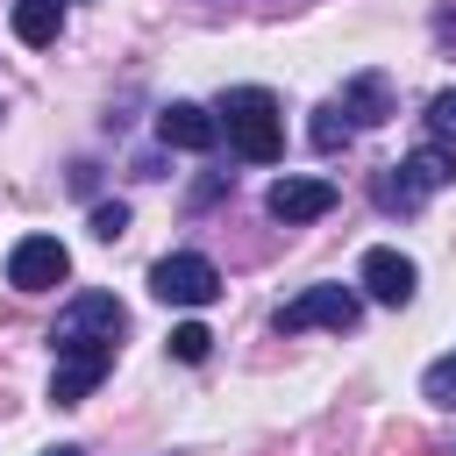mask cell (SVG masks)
Returning <instances> with one entry per match:
<instances>
[{
	"label": "cell",
	"instance_id": "15",
	"mask_svg": "<svg viewBox=\"0 0 456 456\" xmlns=\"http://www.w3.org/2000/svg\"><path fill=\"white\" fill-rule=\"evenodd\" d=\"M428 135H435V142H449V150H456V86H449V93H435V100H428Z\"/></svg>",
	"mask_w": 456,
	"mask_h": 456
},
{
	"label": "cell",
	"instance_id": "10",
	"mask_svg": "<svg viewBox=\"0 0 456 456\" xmlns=\"http://www.w3.org/2000/svg\"><path fill=\"white\" fill-rule=\"evenodd\" d=\"M157 142H164V150H214V142H221V121H214L200 100H171V107L157 114Z\"/></svg>",
	"mask_w": 456,
	"mask_h": 456
},
{
	"label": "cell",
	"instance_id": "12",
	"mask_svg": "<svg viewBox=\"0 0 456 456\" xmlns=\"http://www.w3.org/2000/svg\"><path fill=\"white\" fill-rule=\"evenodd\" d=\"M57 28H64V0H14V36L28 50L57 43Z\"/></svg>",
	"mask_w": 456,
	"mask_h": 456
},
{
	"label": "cell",
	"instance_id": "8",
	"mask_svg": "<svg viewBox=\"0 0 456 456\" xmlns=\"http://www.w3.org/2000/svg\"><path fill=\"white\" fill-rule=\"evenodd\" d=\"M264 207H271V221L299 228V221H321V214L335 207V185H328V178H278V185L264 192Z\"/></svg>",
	"mask_w": 456,
	"mask_h": 456
},
{
	"label": "cell",
	"instance_id": "5",
	"mask_svg": "<svg viewBox=\"0 0 456 456\" xmlns=\"http://www.w3.org/2000/svg\"><path fill=\"white\" fill-rule=\"evenodd\" d=\"M356 314H363V299L349 292V285H306L292 306H278V335H299V328H356Z\"/></svg>",
	"mask_w": 456,
	"mask_h": 456
},
{
	"label": "cell",
	"instance_id": "1",
	"mask_svg": "<svg viewBox=\"0 0 456 456\" xmlns=\"http://www.w3.org/2000/svg\"><path fill=\"white\" fill-rule=\"evenodd\" d=\"M214 121H221V135H228L235 157H249V164H278V150H285V121H278V100H271L264 86H235V93L214 107Z\"/></svg>",
	"mask_w": 456,
	"mask_h": 456
},
{
	"label": "cell",
	"instance_id": "13",
	"mask_svg": "<svg viewBox=\"0 0 456 456\" xmlns=\"http://www.w3.org/2000/svg\"><path fill=\"white\" fill-rule=\"evenodd\" d=\"M420 392H428L435 406H456V356H435V363L420 370Z\"/></svg>",
	"mask_w": 456,
	"mask_h": 456
},
{
	"label": "cell",
	"instance_id": "2",
	"mask_svg": "<svg viewBox=\"0 0 456 456\" xmlns=\"http://www.w3.org/2000/svg\"><path fill=\"white\" fill-rule=\"evenodd\" d=\"M449 178H456V150H449V142H420L413 157H399V164L378 178V207H385V214H413V207H428Z\"/></svg>",
	"mask_w": 456,
	"mask_h": 456
},
{
	"label": "cell",
	"instance_id": "9",
	"mask_svg": "<svg viewBox=\"0 0 456 456\" xmlns=\"http://www.w3.org/2000/svg\"><path fill=\"white\" fill-rule=\"evenodd\" d=\"M107 370H114V349H64L50 370V406H78Z\"/></svg>",
	"mask_w": 456,
	"mask_h": 456
},
{
	"label": "cell",
	"instance_id": "18",
	"mask_svg": "<svg viewBox=\"0 0 456 456\" xmlns=\"http://www.w3.org/2000/svg\"><path fill=\"white\" fill-rule=\"evenodd\" d=\"M43 456H86V449H43Z\"/></svg>",
	"mask_w": 456,
	"mask_h": 456
},
{
	"label": "cell",
	"instance_id": "11",
	"mask_svg": "<svg viewBox=\"0 0 456 456\" xmlns=\"http://www.w3.org/2000/svg\"><path fill=\"white\" fill-rule=\"evenodd\" d=\"M335 107L349 114V128H378V121H385V78H378V71H363V78H349Z\"/></svg>",
	"mask_w": 456,
	"mask_h": 456
},
{
	"label": "cell",
	"instance_id": "3",
	"mask_svg": "<svg viewBox=\"0 0 456 456\" xmlns=\"http://www.w3.org/2000/svg\"><path fill=\"white\" fill-rule=\"evenodd\" d=\"M121 328H128V314L114 292H78V299H64L50 342H57V356L64 349H121Z\"/></svg>",
	"mask_w": 456,
	"mask_h": 456
},
{
	"label": "cell",
	"instance_id": "16",
	"mask_svg": "<svg viewBox=\"0 0 456 456\" xmlns=\"http://www.w3.org/2000/svg\"><path fill=\"white\" fill-rule=\"evenodd\" d=\"M342 142H349V114L342 107H321L314 114V150H342Z\"/></svg>",
	"mask_w": 456,
	"mask_h": 456
},
{
	"label": "cell",
	"instance_id": "7",
	"mask_svg": "<svg viewBox=\"0 0 456 456\" xmlns=\"http://www.w3.org/2000/svg\"><path fill=\"white\" fill-rule=\"evenodd\" d=\"M356 285L378 299V306H406L413 299V285H420V271H413V256L406 249H363V264H356Z\"/></svg>",
	"mask_w": 456,
	"mask_h": 456
},
{
	"label": "cell",
	"instance_id": "17",
	"mask_svg": "<svg viewBox=\"0 0 456 456\" xmlns=\"http://www.w3.org/2000/svg\"><path fill=\"white\" fill-rule=\"evenodd\" d=\"M121 228H128V207H121V200H100V207H93V235H100V242H114Z\"/></svg>",
	"mask_w": 456,
	"mask_h": 456
},
{
	"label": "cell",
	"instance_id": "14",
	"mask_svg": "<svg viewBox=\"0 0 456 456\" xmlns=\"http://www.w3.org/2000/svg\"><path fill=\"white\" fill-rule=\"evenodd\" d=\"M207 349H214V335H207L200 321H185V328H171V356H178V363H207Z\"/></svg>",
	"mask_w": 456,
	"mask_h": 456
},
{
	"label": "cell",
	"instance_id": "6",
	"mask_svg": "<svg viewBox=\"0 0 456 456\" xmlns=\"http://www.w3.org/2000/svg\"><path fill=\"white\" fill-rule=\"evenodd\" d=\"M71 278V249L57 242V235H21L14 249H7V285L14 292H50V285H64Z\"/></svg>",
	"mask_w": 456,
	"mask_h": 456
},
{
	"label": "cell",
	"instance_id": "4",
	"mask_svg": "<svg viewBox=\"0 0 456 456\" xmlns=\"http://www.w3.org/2000/svg\"><path fill=\"white\" fill-rule=\"evenodd\" d=\"M150 292H157L164 306H214V299H221V271H214V256H200V249H171V256L150 264Z\"/></svg>",
	"mask_w": 456,
	"mask_h": 456
}]
</instances>
